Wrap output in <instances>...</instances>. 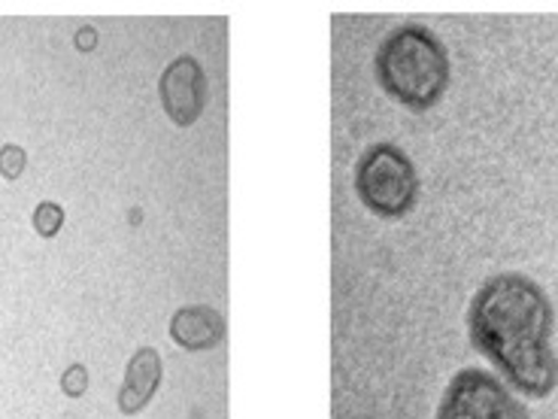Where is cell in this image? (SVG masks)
Returning a JSON list of instances; mask_svg holds the SVG:
<instances>
[{
	"label": "cell",
	"instance_id": "obj_10",
	"mask_svg": "<svg viewBox=\"0 0 558 419\" xmlns=\"http://www.w3.org/2000/svg\"><path fill=\"white\" fill-rule=\"evenodd\" d=\"M85 390H88V368L80 362H73L61 374V392L68 395V398H83Z\"/></svg>",
	"mask_w": 558,
	"mask_h": 419
},
{
	"label": "cell",
	"instance_id": "obj_3",
	"mask_svg": "<svg viewBox=\"0 0 558 419\" xmlns=\"http://www.w3.org/2000/svg\"><path fill=\"white\" fill-rule=\"evenodd\" d=\"M418 182L413 158L395 143L367 146L355 165V195L379 219H404L418 204Z\"/></svg>",
	"mask_w": 558,
	"mask_h": 419
},
{
	"label": "cell",
	"instance_id": "obj_7",
	"mask_svg": "<svg viewBox=\"0 0 558 419\" xmlns=\"http://www.w3.org/2000/svg\"><path fill=\"white\" fill-rule=\"evenodd\" d=\"M170 337L173 344L189 352L216 349L225 340V316L207 304H189L170 316Z\"/></svg>",
	"mask_w": 558,
	"mask_h": 419
},
{
	"label": "cell",
	"instance_id": "obj_4",
	"mask_svg": "<svg viewBox=\"0 0 558 419\" xmlns=\"http://www.w3.org/2000/svg\"><path fill=\"white\" fill-rule=\"evenodd\" d=\"M437 419H529V410L504 380L488 371L464 368L444 390Z\"/></svg>",
	"mask_w": 558,
	"mask_h": 419
},
{
	"label": "cell",
	"instance_id": "obj_1",
	"mask_svg": "<svg viewBox=\"0 0 558 419\" xmlns=\"http://www.w3.org/2000/svg\"><path fill=\"white\" fill-rule=\"evenodd\" d=\"M556 310L525 274L504 271L488 277L471 298L468 335L501 378L529 398H546L558 386L553 349Z\"/></svg>",
	"mask_w": 558,
	"mask_h": 419
},
{
	"label": "cell",
	"instance_id": "obj_2",
	"mask_svg": "<svg viewBox=\"0 0 558 419\" xmlns=\"http://www.w3.org/2000/svg\"><path fill=\"white\" fill-rule=\"evenodd\" d=\"M377 83L410 112H425L437 107L452 83L447 46L425 25H401L379 43Z\"/></svg>",
	"mask_w": 558,
	"mask_h": 419
},
{
	"label": "cell",
	"instance_id": "obj_6",
	"mask_svg": "<svg viewBox=\"0 0 558 419\" xmlns=\"http://www.w3.org/2000/svg\"><path fill=\"white\" fill-rule=\"evenodd\" d=\"M165 368H161V356L155 347H140L131 359H128L125 380L119 390V410L125 417H134L143 407L155 398V392L161 386Z\"/></svg>",
	"mask_w": 558,
	"mask_h": 419
},
{
	"label": "cell",
	"instance_id": "obj_9",
	"mask_svg": "<svg viewBox=\"0 0 558 419\" xmlns=\"http://www.w3.org/2000/svg\"><path fill=\"white\" fill-rule=\"evenodd\" d=\"M28 168V153L19 143H3L0 146V177L3 180H19Z\"/></svg>",
	"mask_w": 558,
	"mask_h": 419
},
{
	"label": "cell",
	"instance_id": "obj_8",
	"mask_svg": "<svg viewBox=\"0 0 558 419\" xmlns=\"http://www.w3.org/2000/svg\"><path fill=\"white\" fill-rule=\"evenodd\" d=\"M31 223H34V231H37L40 238H56L58 231H61V225H64V207L56 204V201H43V204H37V210H34Z\"/></svg>",
	"mask_w": 558,
	"mask_h": 419
},
{
	"label": "cell",
	"instance_id": "obj_11",
	"mask_svg": "<svg viewBox=\"0 0 558 419\" xmlns=\"http://www.w3.org/2000/svg\"><path fill=\"white\" fill-rule=\"evenodd\" d=\"M95 46H98V31L95 28L76 31V49H80V52H92Z\"/></svg>",
	"mask_w": 558,
	"mask_h": 419
},
{
	"label": "cell",
	"instance_id": "obj_5",
	"mask_svg": "<svg viewBox=\"0 0 558 419\" xmlns=\"http://www.w3.org/2000/svg\"><path fill=\"white\" fill-rule=\"evenodd\" d=\"M158 98L173 125H195L207 104V76L201 61L192 56L173 58L158 80Z\"/></svg>",
	"mask_w": 558,
	"mask_h": 419
}]
</instances>
